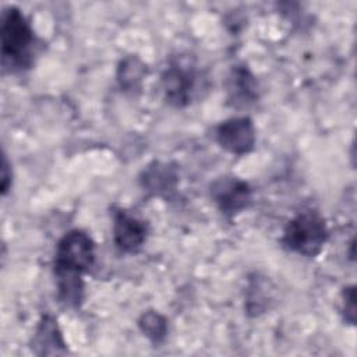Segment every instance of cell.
<instances>
[{
    "mask_svg": "<svg viewBox=\"0 0 357 357\" xmlns=\"http://www.w3.org/2000/svg\"><path fill=\"white\" fill-rule=\"evenodd\" d=\"M329 238L325 219L314 211L301 212L287 222L282 243L283 245L303 257H317Z\"/></svg>",
    "mask_w": 357,
    "mask_h": 357,
    "instance_id": "2",
    "label": "cell"
},
{
    "mask_svg": "<svg viewBox=\"0 0 357 357\" xmlns=\"http://www.w3.org/2000/svg\"><path fill=\"white\" fill-rule=\"evenodd\" d=\"M1 61L10 71L31 68L35 61L38 38L22 11L14 6L1 14Z\"/></svg>",
    "mask_w": 357,
    "mask_h": 357,
    "instance_id": "1",
    "label": "cell"
},
{
    "mask_svg": "<svg viewBox=\"0 0 357 357\" xmlns=\"http://www.w3.org/2000/svg\"><path fill=\"white\" fill-rule=\"evenodd\" d=\"M31 350L36 356H59L68 353L63 333L52 315H43L38 322L31 340Z\"/></svg>",
    "mask_w": 357,
    "mask_h": 357,
    "instance_id": "8",
    "label": "cell"
},
{
    "mask_svg": "<svg viewBox=\"0 0 357 357\" xmlns=\"http://www.w3.org/2000/svg\"><path fill=\"white\" fill-rule=\"evenodd\" d=\"M146 75V66L137 56H126L117 66V82L124 92L135 93L141 91L142 81Z\"/></svg>",
    "mask_w": 357,
    "mask_h": 357,
    "instance_id": "11",
    "label": "cell"
},
{
    "mask_svg": "<svg viewBox=\"0 0 357 357\" xmlns=\"http://www.w3.org/2000/svg\"><path fill=\"white\" fill-rule=\"evenodd\" d=\"M258 99V82L247 66H236L227 79V100L234 107L250 106Z\"/></svg>",
    "mask_w": 357,
    "mask_h": 357,
    "instance_id": "10",
    "label": "cell"
},
{
    "mask_svg": "<svg viewBox=\"0 0 357 357\" xmlns=\"http://www.w3.org/2000/svg\"><path fill=\"white\" fill-rule=\"evenodd\" d=\"M216 141L227 152L243 156L255 146V127L248 116L231 117L216 128Z\"/></svg>",
    "mask_w": 357,
    "mask_h": 357,
    "instance_id": "6",
    "label": "cell"
},
{
    "mask_svg": "<svg viewBox=\"0 0 357 357\" xmlns=\"http://www.w3.org/2000/svg\"><path fill=\"white\" fill-rule=\"evenodd\" d=\"M148 237L146 222L130 215L124 209L114 211L113 240L116 247L126 254L138 252Z\"/></svg>",
    "mask_w": 357,
    "mask_h": 357,
    "instance_id": "7",
    "label": "cell"
},
{
    "mask_svg": "<svg viewBox=\"0 0 357 357\" xmlns=\"http://www.w3.org/2000/svg\"><path fill=\"white\" fill-rule=\"evenodd\" d=\"M139 183L144 191L152 195H167L173 192L178 183V172L176 165L159 160L151 162L141 173Z\"/></svg>",
    "mask_w": 357,
    "mask_h": 357,
    "instance_id": "9",
    "label": "cell"
},
{
    "mask_svg": "<svg viewBox=\"0 0 357 357\" xmlns=\"http://www.w3.org/2000/svg\"><path fill=\"white\" fill-rule=\"evenodd\" d=\"M138 328L142 332V335L155 346L163 343L167 335L166 318L153 310L141 314L138 319Z\"/></svg>",
    "mask_w": 357,
    "mask_h": 357,
    "instance_id": "12",
    "label": "cell"
},
{
    "mask_svg": "<svg viewBox=\"0 0 357 357\" xmlns=\"http://www.w3.org/2000/svg\"><path fill=\"white\" fill-rule=\"evenodd\" d=\"M271 300V293L268 290V282L252 279L250 282L248 290H247V300H245V308L248 314L251 315H259L266 308Z\"/></svg>",
    "mask_w": 357,
    "mask_h": 357,
    "instance_id": "13",
    "label": "cell"
},
{
    "mask_svg": "<svg viewBox=\"0 0 357 357\" xmlns=\"http://www.w3.org/2000/svg\"><path fill=\"white\" fill-rule=\"evenodd\" d=\"M10 187H11V170H10V166H8V160L4 155L3 156V166H1V194L6 195Z\"/></svg>",
    "mask_w": 357,
    "mask_h": 357,
    "instance_id": "15",
    "label": "cell"
},
{
    "mask_svg": "<svg viewBox=\"0 0 357 357\" xmlns=\"http://www.w3.org/2000/svg\"><path fill=\"white\" fill-rule=\"evenodd\" d=\"M211 198L225 216L233 218L251 205L252 190L247 181L225 176L211 184Z\"/></svg>",
    "mask_w": 357,
    "mask_h": 357,
    "instance_id": "5",
    "label": "cell"
},
{
    "mask_svg": "<svg viewBox=\"0 0 357 357\" xmlns=\"http://www.w3.org/2000/svg\"><path fill=\"white\" fill-rule=\"evenodd\" d=\"M95 262V244L88 233L74 229L63 234L54 254V276H82Z\"/></svg>",
    "mask_w": 357,
    "mask_h": 357,
    "instance_id": "3",
    "label": "cell"
},
{
    "mask_svg": "<svg viewBox=\"0 0 357 357\" xmlns=\"http://www.w3.org/2000/svg\"><path fill=\"white\" fill-rule=\"evenodd\" d=\"M199 73L190 61L177 60L162 74L165 99L174 107L188 106L198 93Z\"/></svg>",
    "mask_w": 357,
    "mask_h": 357,
    "instance_id": "4",
    "label": "cell"
},
{
    "mask_svg": "<svg viewBox=\"0 0 357 357\" xmlns=\"http://www.w3.org/2000/svg\"><path fill=\"white\" fill-rule=\"evenodd\" d=\"M342 300H343V307H342L343 319L347 324L354 325L356 324V291H354V286H349V287L343 289Z\"/></svg>",
    "mask_w": 357,
    "mask_h": 357,
    "instance_id": "14",
    "label": "cell"
}]
</instances>
